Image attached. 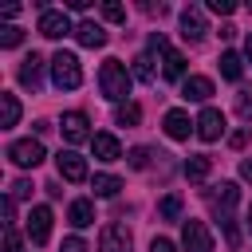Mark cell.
I'll return each mask as SVG.
<instances>
[{
	"instance_id": "cell-5",
	"label": "cell",
	"mask_w": 252,
	"mask_h": 252,
	"mask_svg": "<svg viewBox=\"0 0 252 252\" xmlns=\"http://www.w3.org/2000/svg\"><path fill=\"white\" fill-rule=\"evenodd\" d=\"M67 32H75V28H71V20H67L63 8H43V12H39V35H47V39H63Z\"/></svg>"
},
{
	"instance_id": "cell-14",
	"label": "cell",
	"mask_w": 252,
	"mask_h": 252,
	"mask_svg": "<svg viewBox=\"0 0 252 252\" xmlns=\"http://www.w3.org/2000/svg\"><path fill=\"white\" fill-rule=\"evenodd\" d=\"M91 150H94L98 161H118V158H122V146H118L114 134H94V138H91Z\"/></svg>"
},
{
	"instance_id": "cell-31",
	"label": "cell",
	"mask_w": 252,
	"mask_h": 252,
	"mask_svg": "<svg viewBox=\"0 0 252 252\" xmlns=\"http://www.w3.org/2000/svg\"><path fill=\"white\" fill-rule=\"evenodd\" d=\"M24 197H32V181H16L12 185V201H24Z\"/></svg>"
},
{
	"instance_id": "cell-3",
	"label": "cell",
	"mask_w": 252,
	"mask_h": 252,
	"mask_svg": "<svg viewBox=\"0 0 252 252\" xmlns=\"http://www.w3.org/2000/svg\"><path fill=\"white\" fill-rule=\"evenodd\" d=\"M8 158H12V165H20V169H35L47 154H43V146H39L35 138H20V142L8 146Z\"/></svg>"
},
{
	"instance_id": "cell-16",
	"label": "cell",
	"mask_w": 252,
	"mask_h": 252,
	"mask_svg": "<svg viewBox=\"0 0 252 252\" xmlns=\"http://www.w3.org/2000/svg\"><path fill=\"white\" fill-rule=\"evenodd\" d=\"M20 83H24L28 91H35V87L43 83V59H39L35 51H32V55H28L24 63H20Z\"/></svg>"
},
{
	"instance_id": "cell-34",
	"label": "cell",
	"mask_w": 252,
	"mask_h": 252,
	"mask_svg": "<svg viewBox=\"0 0 252 252\" xmlns=\"http://www.w3.org/2000/svg\"><path fill=\"white\" fill-rule=\"evenodd\" d=\"M150 252H177V248H173V240H161V236H158V240L150 244Z\"/></svg>"
},
{
	"instance_id": "cell-30",
	"label": "cell",
	"mask_w": 252,
	"mask_h": 252,
	"mask_svg": "<svg viewBox=\"0 0 252 252\" xmlns=\"http://www.w3.org/2000/svg\"><path fill=\"white\" fill-rule=\"evenodd\" d=\"M232 8H236L232 0H209V12H217V16H228Z\"/></svg>"
},
{
	"instance_id": "cell-21",
	"label": "cell",
	"mask_w": 252,
	"mask_h": 252,
	"mask_svg": "<svg viewBox=\"0 0 252 252\" xmlns=\"http://www.w3.org/2000/svg\"><path fill=\"white\" fill-rule=\"evenodd\" d=\"M220 75H224L228 83H236V79L244 75V63H240L236 51H224V55H220Z\"/></svg>"
},
{
	"instance_id": "cell-17",
	"label": "cell",
	"mask_w": 252,
	"mask_h": 252,
	"mask_svg": "<svg viewBox=\"0 0 252 252\" xmlns=\"http://www.w3.org/2000/svg\"><path fill=\"white\" fill-rule=\"evenodd\" d=\"M67 220H71L75 228H87V224H94V201H87V197L71 201V213H67Z\"/></svg>"
},
{
	"instance_id": "cell-13",
	"label": "cell",
	"mask_w": 252,
	"mask_h": 252,
	"mask_svg": "<svg viewBox=\"0 0 252 252\" xmlns=\"http://www.w3.org/2000/svg\"><path fill=\"white\" fill-rule=\"evenodd\" d=\"M161 126H165V134H169L173 142H185V138H189V130H193L197 122H189V114H185V110H169Z\"/></svg>"
},
{
	"instance_id": "cell-7",
	"label": "cell",
	"mask_w": 252,
	"mask_h": 252,
	"mask_svg": "<svg viewBox=\"0 0 252 252\" xmlns=\"http://www.w3.org/2000/svg\"><path fill=\"white\" fill-rule=\"evenodd\" d=\"M87 126H91V122H87V114H83V110H67V114L59 118V130H63V138H67V142H75V146L94 138Z\"/></svg>"
},
{
	"instance_id": "cell-18",
	"label": "cell",
	"mask_w": 252,
	"mask_h": 252,
	"mask_svg": "<svg viewBox=\"0 0 252 252\" xmlns=\"http://www.w3.org/2000/svg\"><path fill=\"white\" fill-rule=\"evenodd\" d=\"M209 169H213V158H209V154H193V158L185 161V177H189V181H205Z\"/></svg>"
},
{
	"instance_id": "cell-10",
	"label": "cell",
	"mask_w": 252,
	"mask_h": 252,
	"mask_svg": "<svg viewBox=\"0 0 252 252\" xmlns=\"http://www.w3.org/2000/svg\"><path fill=\"white\" fill-rule=\"evenodd\" d=\"M197 134H201L205 142H217V138L224 134V114H220L217 106H205L201 118H197Z\"/></svg>"
},
{
	"instance_id": "cell-29",
	"label": "cell",
	"mask_w": 252,
	"mask_h": 252,
	"mask_svg": "<svg viewBox=\"0 0 252 252\" xmlns=\"http://www.w3.org/2000/svg\"><path fill=\"white\" fill-rule=\"evenodd\" d=\"M102 16H106L110 24H122V20H126V8H122V4H102Z\"/></svg>"
},
{
	"instance_id": "cell-38",
	"label": "cell",
	"mask_w": 252,
	"mask_h": 252,
	"mask_svg": "<svg viewBox=\"0 0 252 252\" xmlns=\"http://www.w3.org/2000/svg\"><path fill=\"white\" fill-rule=\"evenodd\" d=\"M248 228H252V209H248Z\"/></svg>"
},
{
	"instance_id": "cell-28",
	"label": "cell",
	"mask_w": 252,
	"mask_h": 252,
	"mask_svg": "<svg viewBox=\"0 0 252 252\" xmlns=\"http://www.w3.org/2000/svg\"><path fill=\"white\" fill-rule=\"evenodd\" d=\"M126 161H130L134 169H146V161H150V150H146V146H134V150L126 154Z\"/></svg>"
},
{
	"instance_id": "cell-35",
	"label": "cell",
	"mask_w": 252,
	"mask_h": 252,
	"mask_svg": "<svg viewBox=\"0 0 252 252\" xmlns=\"http://www.w3.org/2000/svg\"><path fill=\"white\" fill-rule=\"evenodd\" d=\"M248 134H252V130H240V134H232V138H228V142H232V146H236V150H240V146H244V142H248Z\"/></svg>"
},
{
	"instance_id": "cell-33",
	"label": "cell",
	"mask_w": 252,
	"mask_h": 252,
	"mask_svg": "<svg viewBox=\"0 0 252 252\" xmlns=\"http://www.w3.org/2000/svg\"><path fill=\"white\" fill-rule=\"evenodd\" d=\"M4 248H8V252H16V248H20V236H16V228H12V224H8V232H4Z\"/></svg>"
},
{
	"instance_id": "cell-12",
	"label": "cell",
	"mask_w": 252,
	"mask_h": 252,
	"mask_svg": "<svg viewBox=\"0 0 252 252\" xmlns=\"http://www.w3.org/2000/svg\"><path fill=\"white\" fill-rule=\"evenodd\" d=\"M209 94H213V79H205V75H189L181 83V98H189V102H205Z\"/></svg>"
},
{
	"instance_id": "cell-22",
	"label": "cell",
	"mask_w": 252,
	"mask_h": 252,
	"mask_svg": "<svg viewBox=\"0 0 252 252\" xmlns=\"http://www.w3.org/2000/svg\"><path fill=\"white\" fill-rule=\"evenodd\" d=\"M0 106H4L0 126H4V130H12V126L20 122V102H16V94H0Z\"/></svg>"
},
{
	"instance_id": "cell-24",
	"label": "cell",
	"mask_w": 252,
	"mask_h": 252,
	"mask_svg": "<svg viewBox=\"0 0 252 252\" xmlns=\"http://www.w3.org/2000/svg\"><path fill=\"white\" fill-rule=\"evenodd\" d=\"M134 79L154 83V59H150V55H138V59H134Z\"/></svg>"
},
{
	"instance_id": "cell-2",
	"label": "cell",
	"mask_w": 252,
	"mask_h": 252,
	"mask_svg": "<svg viewBox=\"0 0 252 252\" xmlns=\"http://www.w3.org/2000/svg\"><path fill=\"white\" fill-rule=\"evenodd\" d=\"M51 79H55L59 91H75V87L83 83V67H79V59H75L71 51H55V55H51Z\"/></svg>"
},
{
	"instance_id": "cell-6",
	"label": "cell",
	"mask_w": 252,
	"mask_h": 252,
	"mask_svg": "<svg viewBox=\"0 0 252 252\" xmlns=\"http://www.w3.org/2000/svg\"><path fill=\"white\" fill-rule=\"evenodd\" d=\"M181 244H185V252H213V236H209L205 220H185L181 224Z\"/></svg>"
},
{
	"instance_id": "cell-11",
	"label": "cell",
	"mask_w": 252,
	"mask_h": 252,
	"mask_svg": "<svg viewBox=\"0 0 252 252\" xmlns=\"http://www.w3.org/2000/svg\"><path fill=\"white\" fill-rule=\"evenodd\" d=\"M205 32H209V28H205L201 8H185V12H181V35H185L189 43H201V39H205Z\"/></svg>"
},
{
	"instance_id": "cell-15",
	"label": "cell",
	"mask_w": 252,
	"mask_h": 252,
	"mask_svg": "<svg viewBox=\"0 0 252 252\" xmlns=\"http://www.w3.org/2000/svg\"><path fill=\"white\" fill-rule=\"evenodd\" d=\"M75 39H79L83 47H102V43H106V32H102V24L83 20V24H75Z\"/></svg>"
},
{
	"instance_id": "cell-26",
	"label": "cell",
	"mask_w": 252,
	"mask_h": 252,
	"mask_svg": "<svg viewBox=\"0 0 252 252\" xmlns=\"http://www.w3.org/2000/svg\"><path fill=\"white\" fill-rule=\"evenodd\" d=\"M24 43V28H0V47H20Z\"/></svg>"
},
{
	"instance_id": "cell-36",
	"label": "cell",
	"mask_w": 252,
	"mask_h": 252,
	"mask_svg": "<svg viewBox=\"0 0 252 252\" xmlns=\"http://www.w3.org/2000/svg\"><path fill=\"white\" fill-rule=\"evenodd\" d=\"M240 177H244V181H252V158H248V161H240Z\"/></svg>"
},
{
	"instance_id": "cell-9",
	"label": "cell",
	"mask_w": 252,
	"mask_h": 252,
	"mask_svg": "<svg viewBox=\"0 0 252 252\" xmlns=\"http://www.w3.org/2000/svg\"><path fill=\"white\" fill-rule=\"evenodd\" d=\"M98 252H130V228L126 224H106L98 236Z\"/></svg>"
},
{
	"instance_id": "cell-27",
	"label": "cell",
	"mask_w": 252,
	"mask_h": 252,
	"mask_svg": "<svg viewBox=\"0 0 252 252\" xmlns=\"http://www.w3.org/2000/svg\"><path fill=\"white\" fill-rule=\"evenodd\" d=\"M236 114H240L244 122H252V91H248V87L236 94Z\"/></svg>"
},
{
	"instance_id": "cell-1",
	"label": "cell",
	"mask_w": 252,
	"mask_h": 252,
	"mask_svg": "<svg viewBox=\"0 0 252 252\" xmlns=\"http://www.w3.org/2000/svg\"><path fill=\"white\" fill-rule=\"evenodd\" d=\"M98 87H102V94H106L110 102H122V98L130 94V71H126L118 59H106V63L98 67Z\"/></svg>"
},
{
	"instance_id": "cell-32",
	"label": "cell",
	"mask_w": 252,
	"mask_h": 252,
	"mask_svg": "<svg viewBox=\"0 0 252 252\" xmlns=\"http://www.w3.org/2000/svg\"><path fill=\"white\" fill-rule=\"evenodd\" d=\"M59 252H87V244H83V240H79V236H67V240H63V248H59Z\"/></svg>"
},
{
	"instance_id": "cell-8",
	"label": "cell",
	"mask_w": 252,
	"mask_h": 252,
	"mask_svg": "<svg viewBox=\"0 0 252 252\" xmlns=\"http://www.w3.org/2000/svg\"><path fill=\"white\" fill-rule=\"evenodd\" d=\"M55 169H59V177H67V181H87V161H83L75 150H59V154H55Z\"/></svg>"
},
{
	"instance_id": "cell-23",
	"label": "cell",
	"mask_w": 252,
	"mask_h": 252,
	"mask_svg": "<svg viewBox=\"0 0 252 252\" xmlns=\"http://www.w3.org/2000/svg\"><path fill=\"white\" fill-rule=\"evenodd\" d=\"M158 217H161V220H177V217H181V197H177V193L161 197V205H158Z\"/></svg>"
},
{
	"instance_id": "cell-37",
	"label": "cell",
	"mask_w": 252,
	"mask_h": 252,
	"mask_svg": "<svg viewBox=\"0 0 252 252\" xmlns=\"http://www.w3.org/2000/svg\"><path fill=\"white\" fill-rule=\"evenodd\" d=\"M244 51H248V59H252V32L244 35Z\"/></svg>"
},
{
	"instance_id": "cell-4",
	"label": "cell",
	"mask_w": 252,
	"mask_h": 252,
	"mask_svg": "<svg viewBox=\"0 0 252 252\" xmlns=\"http://www.w3.org/2000/svg\"><path fill=\"white\" fill-rule=\"evenodd\" d=\"M24 228H28V240L32 244H47L51 240V209L47 205H35L28 213V220H24Z\"/></svg>"
},
{
	"instance_id": "cell-20",
	"label": "cell",
	"mask_w": 252,
	"mask_h": 252,
	"mask_svg": "<svg viewBox=\"0 0 252 252\" xmlns=\"http://www.w3.org/2000/svg\"><path fill=\"white\" fill-rule=\"evenodd\" d=\"M161 63H165V67H161V75H165V79H181V75H185V55H181V51H173V47H169V51L161 55Z\"/></svg>"
},
{
	"instance_id": "cell-19",
	"label": "cell",
	"mask_w": 252,
	"mask_h": 252,
	"mask_svg": "<svg viewBox=\"0 0 252 252\" xmlns=\"http://www.w3.org/2000/svg\"><path fill=\"white\" fill-rule=\"evenodd\" d=\"M91 189H94V197H118V189H122V181H118L114 173H94V181H91Z\"/></svg>"
},
{
	"instance_id": "cell-25",
	"label": "cell",
	"mask_w": 252,
	"mask_h": 252,
	"mask_svg": "<svg viewBox=\"0 0 252 252\" xmlns=\"http://www.w3.org/2000/svg\"><path fill=\"white\" fill-rule=\"evenodd\" d=\"M114 118H118V126H138V118H142V110H138L134 102H122Z\"/></svg>"
}]
</instances>
